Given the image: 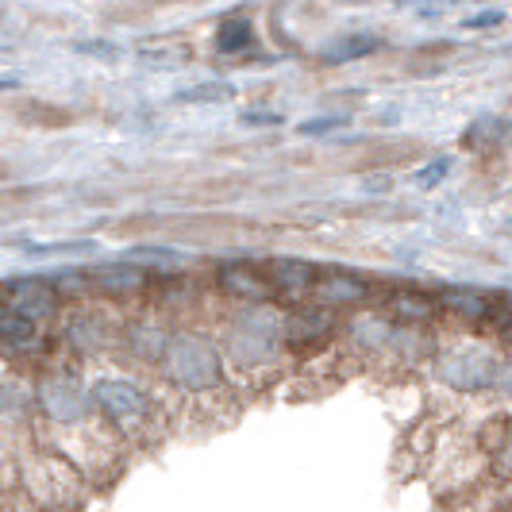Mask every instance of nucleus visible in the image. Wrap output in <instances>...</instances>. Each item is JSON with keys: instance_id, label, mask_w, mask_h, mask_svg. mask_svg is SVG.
Masks as SVG:
<instances>
[{"instance_id": "c85d7f7f", "label": "nucleus", "mask_w": 512, "mask_h": 512, "mask_svg": "<svg viewBox=\"0 0 512 512\" xmlns=\"http://www.w3.org/2000/svg\"><path fill=\"white\" fill-rule=\"evenodd\" d=\"M401 4H416V0H401Z\"/></svg>"}, {"instance_id": "a878e982", "label": "nucleus", "mask_w": 512, "mask_h": 512, "mask_svg": "<svg viewBox=\"0 0 512 512\" xmlns=\"http://www.w3.org/2000/svg\"><path fill=\"white\" fill-rule=\"evenodd\" d=\"M77 51H89V54H104V58H116V47H108V43H77Z\"/></svg>"}, {"instance_id": "9d476101", "label": "nucleus", "mask_w": 512, "mask_h": 512, "mask_svg": "<svg viewBox=\"0 0 512 512\" xmlns=\"http://www.w3.org/2000/svg\"><path fill=\"white\" fill-rule=\"evenodd\" d=\"M143 282H147V274L135 262H128V258L93 270V285L104 289V293H135V289H143Z\"/></svg>"}, {"instance_id": "f03ea898", "label": "nucleus", "mask_w": 512, "mask_h": 512, "mask_svg": "<svg viewBox=\"0 0 512 512\" xmlns=\"http://www.w3.org/2000/svg\"><path fill=\"white\" fill-rule=\"evenodd\" d=\"M93 401L112 416H143L147 412V397L139 385L124 382V378H104L93 385Z\"/></svg>"}, {"instance_id": "4468645a", "label": "nucleus", "mask_w": 512, "mask_h": 512, "mask_svg": "<svg viewBox=\"0 0 512 512\" xmlns=\"http://www.w3.org/2000/svg\"><path fill=\"white\" fill-rule=\"evenodd\" d=\"M324 332H328V312H301V316L289 324V343H293V347H305V343L320 339Z\"/></svg>"}, {"instance_id": "6ab92c4d", "label": "nucleus", "mask_w": 512, "mask_h": 512, "mask_svg": "<svg viewBox=\"0 0 512 512\" xmlns=\"http://www.w3.org/2000/svg\"><path fill=\"white\" fill-rule=\"evenodd\" d=\"M31 255H85V251H97L93 239H77V243H31L27 247Z\"/></svg>"}, {"instance_id": "5701e85b", "label": "nucleus", "mask_w": 512, "mask_h": 512, "mask_svg": "<svg viewBox=\"0 0 512 512\" xmlns=\"http://www.w3.org/2000/svg\"><path fill=\"white\" fill-rule=\"evenodd\" d=\"M505 24V12H478V16H470L462 27H470V31H478V27H497Z\"/></svg>"}, {"instance_id": "2eb2a0df", "label": "nucleus", "mask_w": 512, "mask_h": 512, "mask_svg": "<svg viewBox=\"0 0 512 512\" xmlns=\"http://www.w3.org/2000/svg\"><path fill=\"white\" fill-rule=\"evenodd\" d=\"M451 54H455V43H428V47L412 51V70L416 74H439V70H447Z\"/></svg>"}, {"instance_id": "4be33fe9", "label": "nucleus", "mask_w": 512, "mask_h": 512, "mask_svg": "<svg viewBox=\"0 0 512 512\" xmlns=\"http://www.w3.org/2000/svg\"><path fill=\"white\" fill-rule=\"evenodd\" d=\"M343 128V116H320V120H305L301 124V135H328V131Z\"/></svg>"}, {"instance_id": "7ed1b4c3", "label": "nucleus", "mask_w": 512, "mask_h": 512, "mask_svg": "<svg viewBox=\"0 0 512 512\" xmlns=\"http://www.w3.org/2000/svg\"><path fill=\"white\" fill-rule=\"evenodd\" d=\"M8 289H12V293H8L12 308H16L20 316H27V320H47V316H54V308H58V293L51 289V282L24 278V282H12Z\"/></svg>"}, {"instance_id": "20e7f679", "label": "nucleus", "mask_w": 512, "mask_h": 512, "mask_svg": "<svg viewBox=\"0 0 512 512\" xmlns=\"http://www.w3.org/2000/svg\"><path fill=\"white\" fill-rule=\"evenodd\" d=\"M220 285L235 297H251V301H262L274 293V282L266 278V270H255L251 262H228L220 270Z\"/></svg>"}, {"instance_id": "b1692460", "label": "nucleus", "mask_w": 512, "mask_h": 512, "mask_svg": "<svg viewBox=\"0 0 512 512\" xmlns=\"http://www.w3.org/2000/svg\"><path fill=\"white\" fill-rule=\"evenodd\" d=\"M243 124H251V128H270V124H282V116H274V112H243Z\"/></svg>"}, {"instance_id": "423d86ee", "label": "nucleus", "mask_w": 512, "mask_h": 512, "mask_svg": "<svg viewBox=\"0 0 512 512\" xmlns=\"http://www.w3.org/2000/svg\"><path fill=\"white\" fill-rule=\"evenodd\" d=\"M266 278L274 282V289H282V293H305L316 285V266L305 262V258H270L266 262Z\"/></svg>"}, {"instance_id": "6e6552de", "label": "nucleus", "mask_w": 512, "mask_h": 512, "mask_svg": "<svg viewBox=\"0 0 512 512\" xmlns=\"http://www.w3.org/2000/svg\"><path fill=\"white\" fill-rule=\"evenodd\" d=\"M270 316H251L239 332L231 335V351L239 355L243 362H251L258 359V355H266V351H274V324H266Z\"/></svg>"}, {"instance_id": "1a4fd4ad", "label": "nucleus", "mask_w": 512, "mask_h": 512, "mask_svg": "<svg viewBox=\"0 0 512 512\" xmlns=\"http://www.w3.org/2000/svg\"><path fill=\"white\" fill-rule=\"evenodd\" d=\"M39 401H43L47 412L58 416V420H77V416L85 412V393H81L74 382H66V378H54V382L43 385V389H39Z\"/></svg>"}, {"instance_id": "f3484780", "label": "nucleus", "mask_w": 512, "mask_h": 512, "mask_svg": "<svg viewBox=\"0 0 512 512\" xmlns=\"http://www.w3.org/2000/svg\"><path fill=\"white\" fill-rule=\"evenodd\" d=\"M393 312L401 316V320H428L432 316V301L424 297V293H397L393 297Z\"/></svg>"}, {"instance_id": "393cba45", "label": "nucleus", "mask_w": 512, "mask_h": 512, "mask_svg": "<svg viewBox=\"0 0 512 512\" xmlns=\"http://www.w3.org/2000/svg\"><path fill=\"white\" fill-rule=\"evenodd\" d=\"M493 320H505V339L512 343V297H501V305H497V316Z\"/></svg>"}, {"instance_id": "f257e3e1", "label": "nucleus", "mask_w": 512, "mask_h": 512, "mask_svg": "<svg viewBox=\"0 0 512 512\" xmlns=\"http://www.w3.org/2000/svg\"><path fill=\"white\" fill-rule=\"evenodd\" d=\"M166 374L185 389H212L224 378V366L212 343L197 335H178L166 347Z\"/></svg>"}, {"instance_id": "ddd939ff", "label": "nucleus", "mask_w": 512, "mask_h": 512, "mask_svg": "<svg viewBox=\"0 0 512 512\" xmlns=\"http://www.w3.org/2000/svg\"><path fill=\"white\" fill-rule=\"evenodd\" d=\"M216 47L220 54H247L255 47V27L251 20H243V16H231L220 24V35H216Z\"/></svg>"}, {"instance_id": "0eeeda50", "label": "nucleus", "mask_w": 512, "mask_h": 512, "mask_svg": "<svg viewBox=\"0 0 512 512\" xmlns=\"http://www.w3.org/2000/svg\"><path fill=\"white\" fill-rule=\"evenodd\" d=\"M366 282L355 278V274H343V270H332V274H320L316 278V297L320 305H359L366 301Z\"/></svg>"}, {"instance_id": "9b49d317", "label": "nucleus", "mask_w": 512, "mask_h": 512, "mask_svg": "<svg viewBox=\"0 0 512 512\" xmlns=\"http://www.w3.org/2000/svg\"><path fill=\"white\" fill-rule=\"evenodd\" d=\"M509 120H501V116H478L466 135H462V147H470V151H489V147H501L505 139H509Z\"/></svg>"}, {"instance_id": "412c9836", "label": "nucleus", "mask_w": 512, "mask_h": 512, "mask_svg": "<svg viewBox=\"0 0 512 512\" xmlns=\"http://www.w3.org/2000/svg\"><path fill=\"white\" fill-rule=\"evenodd\" d=\"M128 262H154V266H162V262H174L178 258V251H170V247H135V251H128Z\"/></svg>"}, {"instance_id": "a211bd4d", "label": "nucleus", "mask_w": 512, "mask_h": 512, "mask_svg": "<svg viewBox=\"0 0 512 512\" xmlns=\"http://www.w3.org/2000/svg\"><path fill=\"white\" fill-rule=\"evenodd\" d=\"M31 332H35V320L20 316L16 308L0 316V339H4V343H27V339H31Z\"/></svg>"}, {"instance_id": "dca6fc26", "label": "nucleus", "mask_w": 512, "mask_h": 512, "mask_svg": "<svg viewBox=\"0 0 512 512\" xmlns=\"http://www.w3.org/2000/svg\"><path fill=\"white\" fill-rule=\"evenodd\" d=\"M235 97V89H231L228 81H205V85H193V89H181L178 101L185 104H220V101H231Z\"/></svg>"}, {"instance_id": "f8f14e48", "label": "nucleus", "mask_w": 512, "mask_h": 512, "mask_svg": "<svg viewBox=\"0 0 512 512\" xmlns=\"http://www.w3.org/2000/svg\"><path fill=\"white\" fill-rule=\"evenodd\" d=\"M382 51V39L378 35H343L339 43H332L324 51V62L328 66H343V62H355V58H366V54Z\"/></svg>"}, {"instance_id": "bb28decb", "label": "nucleus", "mask_w": 512, "mask_h": 512, "mask_svg": "<svg viewBox=\"0 0 512 512\" xmlns=\"http://www.w3.org/2000/svg\"><path fill=\"white\" fill-rule=\"evenodd\" d=\"M0 89H20V77H0Z\"/></svg>"}, {"instance_id": "cd10ccee", "label": "nucleus", "mask_w": 512, "mask_h": 512, "mask_svg": "<svg viewBox=\"0 0 512 512\" xmlns=\"http://www.w3.org/2000/svg\"><path fill=\"white\" fill-rule=\"evenodd\" d=\"M4 312H8V308H4V301H0V316H4Z\"/></svg>"}, {"instance_id": "39448f33", "label": "nucleus", "mask_w": 512, "mask_h": 512, "mask_svg": "<svg viewBox=\"0 0 512 512\" xmlns=\"http://www.w3.org/2000/svg\"><path fill=\"white\" fill-rule=\"evenodd\" d=\"M439 305L447 308V312H455V316H462V320H493L501 297H489L482 289H443Z\"/></svg>"}, {"instance_id": "aec40b11", "label": "nucleus", "mask_w": 512, "mask_h": 512, "mask_svg": "<svg viewBox=\"0 0 512 512\" xmlns=\"http://www.w3.org/2000/svg\"><path fill=\"white\" fill-rule=\"evenodd\" d=\"M447 170H451V158H436V162H428L424 170H416V185H420V189H436L439 181L447 178Z\"/></svg>"}]
</instances>
